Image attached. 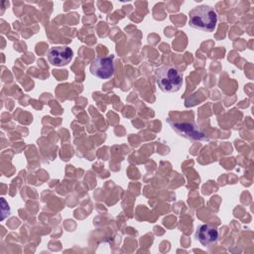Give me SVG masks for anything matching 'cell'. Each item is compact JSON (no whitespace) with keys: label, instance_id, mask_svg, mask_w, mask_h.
Segmentation results:
<instances>
[{"label":"cell","instance_id":"1","mask_svg":"<svg viewBox=\"0 0 254 254\" xmlns=\"http://www.w3.org/2000/svg\"><path fill=\"white\" fill-rule=\"evenodd\" d=\"M189 23L192 28L212 32L217 23V14L215 10L208 5H200L191 9L189 13Z\"/></svg>","mask_w":254,"mask_h":254},{"label":"cell","instance_id":"2","mask_svg":"<svg viewBox=\"0 0 254 254\" xmlns=\"http://www.w3.org/2000/svg\"><path fill=\"white\" fill-rule=\"evenodd\" d=\"M156 81L164 92H175L183 85V75L175 66L164 65L156 69Z\"/></svg>","mask_w":254,"mask_h":254},{"label":"cell","instance_id":"3","mask_svg":"<svg viewBox=\"0 0 254 254\" xmlns=\"http://www.w3.org/2000/svg\"><path fill=\"white\" fill-rule=\"evenodd\" d=\"M114 56L97 57L90 64V72L98 78L107 79L114 74Z\"/></svg>","mask_w":254,"mask_h":254},{"label":"cell","instance_id":"4","mask_svg":"<svg viewBox=\"0 0 254 254\" xmlns=\"http://www.w3.org/2000/svg\"><path fill=\"white\" fill-rule=\"evenodd\" d=\"M172 128L181 136L191 140H207L206 135L196 126L193 121L190 122H174L168 119Z\"/></svg>","mask_w":254,"mask_h":254},{"label":"cell","instance_id":"5","mask_svg":"<svg viewBox=\"0 0 254 254\" xmlns=\"http://www.w3.org/2000/svg\"><path fill=\"white\" fill-rule=\"evenodd\" d=\"M72 56V50L66 46L53 47L47 52L48 61L50 62V64L57 66H63L67 64L71 61Z\"/></svg>","mask_w":254,"mask_h":254},{"label":"cell","instance_id":"6","mask_svg":"<svg viewBox=\"0 0 254 254\" xmlns=\"http://www.w3.org/2000/svg\"><path fill=\"white\" fill-rule=\"evenodd\" d=\"M195 237L204 246L213 244L218 239V231L209 224H200L195 232Z\"/></svg>","mask_w":254,"mask_h":254}]
</instances>
